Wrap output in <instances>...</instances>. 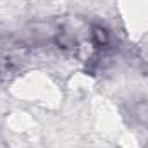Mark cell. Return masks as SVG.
<instances>
[{"label":"cell","instance_id":"1","mask_svg":"<svg viewBox=\"0 0 148 148\" xmlns=\"http://www.w3.org/2000/svg\"><path fill=\"white\" fill-rule=\"evenodd\" d=\"M93 36H95V40H97L98 45H105V43L109 41V35H107V31L102 29V28H95V29H93Z\"/></svg>","mask_w":148,"mask_h":148}]
</instances>
